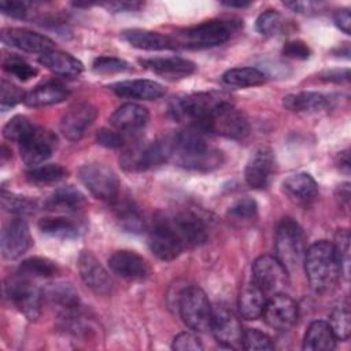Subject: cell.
<instances>
[{
    "mask_svg": "<svg viewBox=\"0 0 351 351\" xmlns=\"http://www.w3.org/2000/svg\"><path fill=\"white\" fill-rule=\"evenodd\" d=\"M1 206L5 211L16 215H29L36 211V202L27 196L15 195L11 192L3 191L1 193Z\"/></svg>",
    "mask_w": 351,
    "mask_h": 351,
    "instance_id": "cell-44",
    "label": "cell"
},
{
    "mask_svg": "<svg viewBox=\"0 0 351 351\" xmlns=\"http://www.w3.org/2000/svg\"><path fill=\"white\" fill-rule=\"evenodd\" d=\"M170 159L177 166L195 170L211 171L223 163V152L211 145L204 133L189 128L167 136Z\"/></svg>",
    "mask_w": 351,
    "mask_h": 351,
    "instance_id": "cell-1",
    "label": "cell"
},
{
    "mask_svg": "<svg viewBox=\"0 0 351 351\" xmlns=\"http://www.w3.org/2000/svg\"><path fill=\"white\" fill-rule=\"evenodd\" d=\"M140 63L149 71L173 80L188 77L196 71V64L193 62L180 56H158L140 59Z\"/></svg>",
    "mask_w": 351,
    "mask_h": 351,
    "instance_id": "cell-25",
    "label": "cell"
},
{
    "mask_svg": "<svg viewBox=\"0 0 351 351\" xmlns=\"http://www.w3.org/2000/svg\"><path fill=\"white\" fill-rule=\"evenodd\" d=\"M336 347V337L326 321H314L303 337L304 351H330Z\"/></svg>",
    "mask_w": 351,
    "mask_h": 351,
    "instance_id": "cell-33",
    "label": "cell"
},
{
    "mask_svg": "<svg viewBox=\"0 0 351 351\" xmlns=\"http://www.w3.org/2000/svg\"><path fill=\"white\" fill-rule=\"evenodd\" d=\"M38 229L51 237L56 239H75L80 234L78 225L66 217H47L38 221Z\"/></svg>",
    "mask_w": 351,
    "mask_h": 351,
    "instance_id": "cell-36",
    "label": "cell"
},
{
    "mask_svg": "<svg viewBox=\"0 0 351 351\" xmlns=\"http://www.w3.org/2000/svg\"><path fill=\"white\" fill-rule=\"evenodd\" d=\"M56 147V136L43 128H36L34 132L19 144V152L23 163L29 167L43 165Z\"/></svg>",
    "mask_w": 351,
    "mask_h": 351,
    "instance_id": "cell-15",
    "label": "cell"
},
{
    "mask_svg": "<svg viewBox=\"0 0 351 351\" xmlns=\"http://www.w3.org/2000/svg\"><path fill=\"white\" fill-rule=\"evenodd\" d=\"M303 266L311 288L318 293L330 291L340 277L333 245L326 240L315 241L306 250Z\"/></svg>",
    "mask_w": 351,
    "mask_h": 351,
    "instance_id": "cell-2",
    "label": "cell"
},
{
    "mask_svg": "<svg viewBox=\"0 0 351 351\" xmlns=\"http://www.w3.org/2000/svg\"><path fill=\"white\" fill-rule=\"evenodd\" d=\"M103 7H106L111 12H126V11H137L144 4L140 1H129V0H121V1H110L103 3Z\"/></svg>",
    "mask_w": 351,
    "mask_h": 351,
    "instance_id": "cell-55",
    "label": "cell"
},
{
    "mask_svg": "<svg viewBox=\"0 0 351 351\" xmlns=\"http://www.w3.org/2000/svg\"><path fill=\"white\" fill-rule=\"evenodd\" d=\"M169 219L185 248L202 245L207 240L206 223L196 214L181 211L169 215Z\"/></svg>",
    "mask_w": 351,
    "mask_h": 351,
    "instance_id": "cell-19",
    "label": "cell"
},
{
    "mask_svg": "<svg viewBox=\"0 0 351 351\" xmlns=\"http://www.w3.org/2000/svg\"><path fill=\"white\" fill-rule=\"evenodd\" d=\"M282 191L296 204L307 206L318 197V184L308 173H295L282 181Z\"/></svg>",
    "mask_w": 351,
    "mask_h": 351,
    "instance_id": "cell-24",
    "label": "cell"
},
{
    "mask_svg": "<svg viewBox=\"0 0 351 351\" xmlns=\"http://www.w3.org/2000/svg\"><path fill=\"white\" fill-rule=\"evenodd\" d=\"M226 101L230 100L223 92H199L174 99L169 112L176 121L197 128L218 106Z\"/></svg>",
    "mask_w": 351,
    "mask_h": 351,
    "instance_id": "cell-4",
    "label": "cell"
},
{
    "mask_svg": "<svg viewBox=\"0 0 351 351\" xmlns=\"http://www.w3.org/2000/svg\"><path fill=\"white\" fill-rule=\"evenodd\" d=\"M4 293L7 299L29 319H37L41 313L44 292L30 277L16 273L4 282Z\"/></svg>",
    "mask_w": 351,
    "mask_h": 351,
    "instance_id": "cell-8",
    "label": "cell"
},
{
    "mask_svg": "<svg viewBox=\"0 0 351 351\" xmlns=\"http://www.w3.org/2000/svg\"><path fill=\"white\" fill-rule=\"evenodd\" d=\"M114 213L119 226L130 233H140L144 229V219L138 207L130 200L117 199L114 203Z\"/></svg>",
    "mask_w": 351,
    "mask_h": 351,
    "instance_id": "cell-35",
    "label": "cell"
},
{
    "mask_svg": "<svg viewBox=\"0 0 351 351\" xmlns=\"http://www.w3.org/2000/svg\"><path fill=\"white\" fill-rule=\"evenodd\" d=\"M111 90L119 97L137 100H155L165 95V88L152 80H125L112 84Z\"/></svg>",
    "mask_w": 351,
    "mask_h": 351,
    "instance_id": "cell-26",
    "label": "cell"
},
{
    "mask_svg": "<svg viewBox=\"0 0 351 351\" xmlns=\"http://www.w3.org/2000/svg\"><path fill=\"white\" fill-rule=\"evenodd\" d=\"M171 348L177 351H197V350H203V343L196 333L181 332L174 337Z\"/></svg>",
    "mask_w": 351,
    "mask_h": 351,
    "instance_id": "cell-50",
    "label": "cell"
},
{
    "mask_svg": "<svg viewBox=\"0 0 351 351\" xmlns=\"http://www.w3.org/2000/svg\"><path fill=\"white\" fill-rule=\"evenodd\" d=\"M66 176H67V170L58 163L38 165L36 167H30V170L26 171V178L32 184H37V185L53 184L60 181Z\"/></svg>",
    "mask_w": 351,
    "mask_h": 351,
    "instance_id": "cell-39",
    "label": "cell"
},
{
    "mask_svg": "<svg viewBox=\"0 0 351 351\" xmlns=\"http://www.w3.org/2000/svg\"><path fill=\"white\" fill-rule=\"evenodd\" d=\"M0 107L3 111H7L8 108L15 107L18 103L25 100V95L19 86L12 84L11 81L1 80L0 86Z\"/></svg>",
    "mask_w": 351,
    "mask_h": 351,
    "instance_id": "cell-49",
    "label": "cell"
},
{
    "mask_svg": "<svg viewBox=\"0 0 351 351\" xmlns=\"http://www.w3.org/2000/svg\"><path fill=\"white\" fill-rule=\"evenodd\" d=\"M36 126L30 122V119L25 115H15L12 117L3 128L4 138L15 143L25 141L33 132Z\"/></svg>",
    "mask_w": 351,
    "mask_h": 351,
    "instance_id": "cell-41",
    "label": "cell"
},
{
    "mask_svg": "<svg viewBox=\"0 0 351 351\" xmlns=\"http://www.w3.org/2000/svg\"><path fill=\"white\" fill-rule=\"evenodd\" d=\"M58 271L59 267L55 262L41 256L27 258L18 267L19 274H23L30 278H48L56 276Z\"/></svg>",
    "mask_w": 351,
    "mask_h": 351,
    "instance_id": "cell-38",
    "label": "cell"
},
{
    "mask_svg": "<svg viewBox=\"0 0 351 351\" xmlns=\"http://www.w3.org/2000/svg\"><path fill=\"white\" fill-rule=\"evenodd\" d=\"M43 292H44V300H47L56 308V311L59 313V317L80 311V307H81L80 298L73 285L66 282L51 284L48 288L43 289Z\"/></svg>",
    "mask_w": 351,
    "mask_h": 351,
    "instance_id": "cell-27",
    "label": "cell"
},
{
    "mask_svg": "<svg viewBox=\"0 0 351 351\" xmlns=\"http://www.w3.org/2000/svg\"><path fill=\"white\" fill-rule=\"evenodd\" d=\"M170 159L167 136L151 143H134L128 147L119 162L126 171H144Z\"/></svg>",
    "mask_w": 351,
    "mask_h": 351,
    "instance_id": "cell-9",
    "label": "cell"
},
{
    "mask_svg": "<svg viewBox=\"0 0 351 351\" xmlns=\"http://www.w3.org/2000/svg\"><path fill=\"white\" fill-rule=\"evenodd\" d=\"M241 347L248 351H266L273 350L274 344L271 343V339L266 333L258 329H247L243 333Z\"/></svg>",
    "mask_w": 351,
    "mask_h": 351,
    "instance_id": "cell-47",
    "label": "cell"
},
{
    "mask_svg": "<svg viewBox=\"0 0 351 351\" xmlns=\"http://www.w3.org/2000/svg\"><path fill=\"white\" fill-rule=\"evenodd\" d=\"M256 30L265 37H274L284 30L285 19L277 10H267L262 12L256 19Z\"/></svg>",
    "mask_w": 351,
    "mask_h": 351,
    "instance_id": "cell-43",
    "label": "cell"
},
{
    "mask_svg": "<svg viewBox=\"0 0 351 351\" xmlns=\"http://www.w3.org/2000/svg\"><path fill=\"white\" fill-rule=\"evenodd\" d=\"M228 218L232 222L237 223H250L256 219L258 217V204L252 197L244 196L237 199L229 208H228Z\"/></svg>",
    "mask_w": 351,
    "mask_h": 351,
    "instance_id": "cell-40",
    "label": "cell"
},
{
    "mask_svg": "<svg viewBox=\"0 0 351 351\" xmlns=\"http://www.w3.org/2000/svg\"><path fill=\"white\" fill-rule=\"evenodd\" d=\"M282 55L287 58H292V59H308L311 55V49L310 47L300 40H292L284 44L282 47Z\"/></svg>",
    "mask_w": 351,
    "mask_h": 351,
    "instance_id": "cell-51",
    "label": "cell"
},
{
    "mask_svg": "<svg viewBox=\"0 0 351 351\" xmlns=\"http://www.w3.org/2000/svg\"><path fill=\"white\" fill-rule=\"evenodd\" d=\"M276 258L287 269V271L296 270L304 259L306 241L300 225L285 217L280 221L276 232Z\"/></svg>",
    "mask_w": 351,
    "mask_h": 351,
    "instance_id": "cell-5",
    "label": "cell"
},
{
    "mask_svg": "<svg viewBox=\"0 0 351 351\" xmlns=\"http://www.w3.org/2000/svg\"><path fill=\"white\" fill-rule=\"evenodd\" d=\"M330 96L311 90L291 93L282 99V106L293 112H318L330 107Z\"/></svg>",
    "mask_w": 351,
    "mask_h": 351,
    "instance_id": "cell-31",
    "label": "cell"
},
{
    "mask_svg": "<svg viewBox=\"0 0 351 351\" xmlns=\"http://www.w3.org/2000/svg\"><path fill=\"white\" fill-rule=\"evenodd\" d=\"M78 271L84 284L97 295L107 296L114 284L108 271L90 251H82L78 256Z\"/></svg>",
    "mask_w": 351,
    "mask_h": 351,
    "instance_id": "cell-16",
    "label": "cell"
},
{
    "mask_svg": "<svg viewBox=\"0 0 351 351\" xmlns=\"http://www.w3.org/2000/svg\"><path fill=\"white\" fill-rule=\"evenodd\" d=\"M108 266L115 274L129 281H140L149 274L147 261L137 252L129 250L115 251L108 258Z\"/></svg>",
    "mask_w": 351,
    "mask_h": 351,
    "instance_id": "cell-22",
    "label": "cell"
},
{
    "mask_svg": "<svg viewBox=\"0 0 351 351\" xmlns=\"http://www.w3.org/2000/svg\"><path fill=\"white\" fill-rule=\"evenodd\" d=\"M70 95V90L59 82H44L34 86L25 95L23 103L29 107H47L64 101Z\"/></svg>",
    "mask_w": 351,
    "mask_h": 351,
    "instance_id": "cell-30",
    "label": "cell"
},
{
    "mask_svg": "<svg viewBox=\"0 0 351 351\" xmlns=\"http://www.w3.org/2000/svg\"><path fill=\"white\" fill-rule=\"evenodd\" d=\"M266 302L267 296L252 281H248L240 289L237 300L239 314L245 319H256L262 317Z\"/></svg>",
    "mask_w": 351,
    "mask_h": 351,
    "instance_id": "cell-32",
    "label": "cell"
},
{
    "mask_svg": "<svg viewBox=\"0 0 351 351\" xmlns=\"http://www.w3.org/2000/svg\"><path fill=\"white\" fill-rule=\"evenodd\" d=\"M122 40H125L132 47L144 51H169L177 48L171 37L145 29L123 30Z\"/></svg>",
    "mask_w": 351,
    "mask_h": 351,
    "instance_id": "cell-28",
    "label": "cell"
},
{
    "mask_svg": "<svg viewBox=\"0 0 351 351\" xmlns=\"http://www.w3.org/2000/svg\"><path fill=\"white\" fill-rule=\"evenodd\" d=\"M222 4H225L228 7H237V8H245V7L251 5V3H248V1H222Z\"/></svg>",
    "mask_w": 351,
    "mask_h": 351,
    "instance_id": "cell-60",
    "label": "cell"
},
{
    "mask_svg": "<svg viewBox=\"0 0 351 351\" xmlns=\"http://www.w3.org/2000/svg\"><path fill=\"white\" fill-rule=\"evenodd\" d=\"M335 255L340 267V276L348 277L350 271V233L347 229H339L332 243Z\"/></svg>",
    "mask_w": 351,
    "mask_h": 351,
    "instance_id": "cell-45",
    "label": "cell"
},
{
    "mask_svg": "<svg viewBox=\"0 0 351 351\" xmlns=\"http://www.w3.org/2000/svg\"><path fill=\"white\" fill-rule=\"evenodd\" d=\"M1 41L10 47L29 53H45L53 49V41L37 32L19 27H8L1 32Z\"/></svg>",
    "mask_w": 351,
    "mask_h": 351,
    "instance_id": "cell-20",
    "label": "cell"
},
{
    "mask_svg": "<svg viewBox=\"0 0 351 351\" xmlns=\"http://www.w3.org/2000/svg\"><path fill=\"white\" fill-rule=\"evenodd\" d=\"M148 247L160 261L169 262L178 258L185 250L167 214H158L148 230Z\"/></svg>",
    "mask_w": 351,
    "mask_h": 351,
    "instance_id": "cell-11",
    "label": "cell"
},
{
    "mask_svg": "<svg viewBox=\"0 0 351 351\" xmlns=\"http://www.w3.org/2000/svg\"><path fill=\"white\" fill-rule=\"evenodd\" d=\"M222 81L234 88L258 86L266 82V74L255 67H234L223 73Z\"/></svg>",
    "mask_w": 351,
    "mask_h": 351,
    "instance_id": "cell-37",
    "label": "cell"
},
{
    "mask_svg": "<svg viewBox=\"0 0 351 351\" xmlns=\"http://www.w3.org/2000/svg\"><path fill=\"white\" fill-rule=\"evenodd\" d=\"M350 308L347 303H340L332 310L329 325L332 328V332L336 337V340H348L350 330H351V318H350Z\"/></svg>",
    "mask_w": 351,
    "mask_h": 351,
    "instance_id": "cell-42",
    "label": "cell"
},
{
    "mask_svg": "<svg viewBox=\"0 0 351 351\" xmlns=\"http://www.w3.org/2000/svg\"><path fill=\"white\" fill-rule=\"evenodd\" d=\"M284 5L300 14H307L310 11H315L317 8H319V4L314 1H287L284 3Z\"/></svg>",
    "mask_w": 351,
    "mask_h": 351,
    "instance_id": "cell-57",
    "label": "cell"
},
{
    "mask_svg": "<svg viewBox=\"0 0 351 351\" xmlns=\"http://www.w3.org/2000/svg\"><path fill=\"white\" fill-rule=\"evenodd\" d=\"M96 141L106 148H121L125 144L122 133L111 129H100L96 134Z\"/></svg>",
    "mask_w": 351,
    "mask_h": 351,
    "instance_id": "cell-52",
    "label": "cell"
},
{
    "mask_svg": "<svg viewBox=\"0 0 351 351\" xmlns=\"http://www.w3.org/2000/svg\"><path fill=\"white\" fill-rule=\"evenodd\" d=\"M210 330L215 340L225 348H240L243 339V326L237 315L225 306L213 307Z\"/></svg>",
    "mask_w": 351,
    "mask_h": 351,
    "instance_id": "cell-13",
    "label": "cell"
},
{
    "mask_svg": "<svg viewBox=\"0 0 351 351\" xmlns=\"http://www.w3.org/2000/svg\"><path fill=\"white\" fill-rule=\"evenodd\" d=\"M1 255L8 261L21 258L32 245L27 223L22 218L11 219L1 230Z\"/></svg>",
    "mask_w": 351,
    "mask_h": 351,
    "instance_id": "cell-17",
    "label": "cell"
},
{
    "mask_svg": "<svg viewBox=\"0 0 351 351\" xmlns=\"http://www.w3.org/2000/svg\"><path fill=\"white\" fill-rule=\"evenodd\" d=\"M29 5H30V3H26V1H15V0L7 1L5 0V1L0 3V10L7 16L22 19V18H26V15L29 12V10H27Z\"/></svg>",
    "mask_w": 351,
    "mask_h": 351,
    "instance_id": "cell-53",
    "label": "cell"
},
{
    "mask_svg": "<svg viewBox=\"0 0 351 351\" xmlns=\"http://www.w3.org/2000/svg\"><path fill=\"white\" fill-rule=\"evenodd\" d=\"M241 23L236 19H211L180 32L173 38L176 47L202 49L221 45L239 32Z\"/></svg>",
    "mask_w": 351,
    "mask_h": 351,
    "instance_id": "cell-3",
    "label": "cell"
},
{
    "mask_svg": "<svg viewBox=\"0 0 351 351\" xmlns=\"http://www.w3.org/2000/svg\"><path fill=\"white\" fill-rule=\"evenodd\" d=\"M97 110L90 103L82 101L71 106L60 119V132L70 141H78L93 123Z\"/></svg>",
    "mask_w": 351,
    "mask_h": 351,
    "instance_id": "cell-18",
    "label": "cell"
},
{
    "mask_svg": "<svg viewBox=\"0 0 351 351\" xmlns=\"http://www.w3.org/2000/svg\"><path fill=\"white\" fill-rule=\"evenodd\" d=\"M3 69L16 77L21 81H27L32 80L37 75V69L33 67L30 63H27L25 59L16 56V55H10L3 60Z\"/></svg>",
    "mask_w": 351,
    "mask_h": 351,
    "instance_id": "cell-46",
    "label": "cell"
},
{
    "mask_svg": "<svg viewBox=\"0 0 351 351\" xmlns=\"http://www.w3.org/2000/svg\"><path fill=\"white\" fill-rule=\"evenodd\" d=\"M38 62L45 69H48L49 71L60 77L73 78V77H78L84 71V64L73 55L63 51L52 49L49 52H45L40 55Z\"/></svg>",
    "mask_w": 351,
    "mask_h": 351,
    "instance_id": "cell-29",
    "label": "cell"
},
{
    "mask_svg": "<svg viewBox=\"0 0 351 351\" xmlns=\"http://www.w3.org/2000/svg\"><path fill=\"white\" fill-rule=\"evenodd\" d=\"M251 281L270 298L284 292L288 285V271L276 256L261 255L251 266Z\"/></svg>",
    "mask_w": 351,
    "mask_h": 351,
    "instance_id": "cell-12",
    "label": "cell"
},
{
    "mask_svg": "<svg viewBox=\"0 0 351 351\" xmlns=\"http://www.w3.org/2000/svg\"><path fill=\"white\" fill-rule=\"evenodd\" d=\"M204 134H217L232 140H243L250 133L247 117L232 101L218 106L197 128Z\"/></svg>",
    "mask_w": 351,
    "mask_h": 351,
    "instance_id": "cell-6",
    "label": "cell"
},
{
    "mask_svg": "<svg viewBox=\"0 0 351 351\" xmlns=\"http://www.w3.org/2000/svg\"><path fill=\"white\" fill-rule=\"evenodd\" d=\"M319 78L326 81V82H336V84H343L348 82L350 78V70L348 69H330V70H324L319 73Z\"/></svg>",
    "mask_w": 351,
    "mask_h": 351,
    "instance_id": "cell-54",
    "label": "cell"
},
{
    "mask_svg": "<svg viewBox=\"0 0 351 351\" xmlns=\"http://www.w3.org/2000/svg\"><path fill=\"white\" fill-rule=\"evenodd\" d=\"M86 199L77 188L67 185L55 189L45 202V207L51 211H77L85 207Z\"/></svg>",
    "mask_w": 351,
    "mask_h": 351,
    "instance_id": "cell-34",
    "label": "cell"
},
{
    "mask_svg": "<svg viewBox=\"0 0 351 351\" xmlns=\"http://www.w3.org/2000/svg\"><path fill=\"white\" fill-rule=\"evenodd\" d=\"M337 159H339V162H337V163H339L340 170H343L344 173H348V171H350V156H348V149L339 152Z\"/></svg>",
    "mask_w": 351,
    "mask_h": 351,
    "instance_id": "cell-59",
    "label": "cell"
},
{
    "mask_svg": "<svg viewBox=\"0 0 351 351\" xmlns=\"http://www.w3.org/2000/svg\"><path fill=\"white\" fill-rule=\"evenodd\" d=\"M274 155L269 148H259L252 154L244 169L245 182L254 189L269 186L274 173Z\"/></svg>",
    "mask_w": 351,
    "mask_h": 351,
    "instance_id": "cell-21",
    "label": "cell"
},
{
    "mask_svg": "<svg viewBox=\"0 0 351 351\" xmlns=\"http://www.w3.org/2000/svg\"><path fill=\"white\" fill-rule=\"evenodd\" d=\"M262 317L266 324L280 332L289 330L298 319V304L284 292L267 298Z\"/></svg>",
    "mask_w": 351,
    "mask_h": 351,
    "instance_id": "cell-14",
    "label": "cell"
},
{
    "mask_svg": "<svg viewBox=\"0 0 351 351\" xmlns=\"http://www.w3.org/2000/svg\"><path fill=\"white\" fill-rule=\"evenodd\" d=\"M336 199L339 200V204L344 208H348L350 204V184L344 182L337 186L336 189Z\"/></svg>",
    "mask_w": 351,
    "mask_h": 351,
    "instance_id": "cell-58",
    "label": "cell"
},
{
    "mask_svg": "<svg viewBox=\"0 0 351 351\" xmlns=\"http://www.w3.org/2000/svg\"><path fill=\"white\" fill-rule=\"evenodd\" d=\"M78 177L85 188L103 202L114 203L119 196V181L114 170L104 163L89 162L78 169Z\"/></svg>",
    "mask_w": 351,
    "mask_h": 351,
    "instance_id": "cell-10",
    "label": "cell"
},
{
    "mask_svg": "<svg viewBox=\"0 0 351 351\" xmlns=\"http://www.w3.org/2000/svg\"><path fill=\"white\" fill-rule=\"evenodd\" d=\"M177 307L184 324L193 332L210 330L213 307L202 288L186 287L181 291L177 299Z\"/></svg>",
    "mask_w": 351,
    "mask_h": 351,
    "instance_id": "cell-7",
    "label": "cell"
},
{
    "mask_svg": "<svg viewBox=\"0 0 351 351\" xmlns=\"http://www.w3.org/2000/svg\"><path fill=\"white\" fill-rule=\"evenodd\" d=\"M148 119L149 112L145 107L136 103H125L112 112L110 123L121 133H136L147 125Z\"/></svg>",
    "mask_w": 351,
    "mask_h": 351,
    "instance_id": "cell-23",
    "label": "cell"
},
{
    "mask_svg": "<svg viewBox=\"0 0 351 351\" xmlns=\"http://www.w3.org/2000/svg\"><path fill=\"white\" fill-rule=\"evenodd\" d=\"M335 25L346 34H350L351 32V14L348 8H340L333 15Z\"/></svg>",
    "mask_w": 351,
    "mask_h": 351,
    "instance_id": "cell-56",
    "label": "cell"
},
{
    "mask_svg": "<svg viewBox=\"0 0 351 351\" xmlns=\"http://www.w3.org/2000/svg\"><path fill=\"white\" fill-rule=\"evenodd\" d=\"M92 69L95 73L99 74H115V73H125L132 69V66L119 58L114 56H99L93 60Z\"/></svg>",
    "mask_w": 351,
    "mask_h": 351,
    "instance_id": "cell-48",
    "label": "cell"
}]
</instances>
